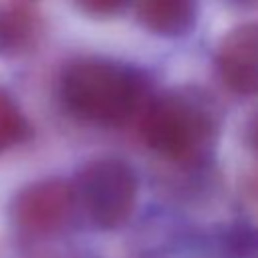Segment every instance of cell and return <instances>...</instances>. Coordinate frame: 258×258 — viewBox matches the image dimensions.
Returning <instances> with one entry per match:
<instances>
[{
	"mask_svg": "<svg viewBox=\"0 0 258 258\" xmlns=\"http://www.w3.org/2000/svg\"><path fill=\"white\" fill-rule=\"evenodd\" d=\"M224 113L212 93L198 85H175L151 93L139 115L141 137L149 149L179 165H200L214 153Z\"/></svg>",
	"mask_w": 258,
	"mask_h": 258,
	"instance_id": "obj_1",
	"label": "cell"
},
{
	"mask_svg": "<svg viewBox=\"0 0 258 258\" xmlns=\"http://www.w3.org/2000/svg\"><path fill=\"white\" fill-rule=\"evenodd\" d=\"M151 97L147 75L125 60L77 56L58 75V99L77 121L99 127H123L141 115Z\"/></svg>",
	"mask_w": 258,
	"mask_h": 258,
	"instance_id": "obj_2",
	"label": "cell"
},
{
	"mask_svg": "<svg viewBox=\"0 0 258 258\" xmlns=\"http://www.w3.org/2000/svg\"><path fill=\"white\" fill-rule=\"evenodd\" d=\"M77 210L99 230L125 226L135 210L139 177L121 157H97L87 161L73 181Z\"/></svg>",
	"mask_w": 258,
	"mask_h": 258,
	"instance_id": "obj_3",
	"label": "cell"
},
{
	"mask_svg": "<svg viewBox=\"0 0 258 258\" xmlns=\"http://www.w3.org/2000/svg\"><path fill=\"white\" fill-rule=\"evenodd\" d=\"M75 212L73 181L62 177H44L24 185L12 198L8 210L14 228L32 240H44L64 232Z\"/></svg>",
	"mask_w": 258,
	"mask_h": 258,
	"instance_id": "obj_4",
	"label": "cell"
},
{
	"mask_svg": "<svg viewBox=\"0 0 258 258\" xmlns=\"http://www.w3.org/2000/svg\"><path fill=\"white\" fill-rule=\"evenodd\" d=\"M214 64L226 89L236 95H258V22L230 28L216 46Z\"/></svg>",
	"mask_w": 258,
	"mask_h": 258,
	"instance_id": "obj_5",
	"label": "cell"
},
{
	"mask_svg": "<svg viewBox=\"0 0 258 258\" xmlns=\"http://www.w3.org/2000/svg\"><path fill=\"white\" fill-rule=\"evenodd\" d=\"M44 32V0H0V56L34 50Z\"/></svg>",
	"mask_w": 258,
	"mask_h": 258,
	"instance_id": "obj_6",
	"label": "cell"
},
{
	"mask_svg": "<svg viewBox=\"0 0 258 258\" xmlns=\"http://www.w3.org/2000/svg\"><path fill=\"white\" fill-rule=\"evenodd\" d=\"M139 24L159 38H183L198 22L200 0H133Z\"/></svg>",
	"mask_w": 258,
	"mask_h": 258,
	"instance_id": "obj_7",
	"label": "cell"
},
{
	"mask_svg": "<svg viewBox=\"0 0 258 258\" xmlns=\"http://www.w3.org/2000/svg\"><path fill=\"white\" fill-rule=\"evenodd\" d=\"M30 135L32 125L22 107L4 87H0V153L26 143Z\"/></svg>",
	"mask_w": 258,
	"mask_h": 258,
	"instance_id": "obj_8",
	"label": "cell"
},
{
	"mask_svg": "<svg viewBox=\"0 0 258 258\" xmlns=\"http://www.w3.org/2000/svg\"><path fill=\"white\" fill-rule=\"evenodd\" d=\"M73 4L89 18L109 20L121 16L133 4V0H73Z\"/></svg>",
	"mask_w": 258,
	"mask_h": 258,
	"instance_id": "obj_9",
	"label": "cell"
},
{
	"mask_svg": "<svg viewBox=\"0 0 258 258\" xmlns=\"http://www.w3.org/2000/svg\"><path fill=\"white\" fill-rule=\"evenodd\" d=\"M244 133H246V143H248V147L258 155V111L248 119Z\"/></svg>",
	"mask_w": 258,
	"mask_h": 258,
	"instance_id": "obj_10",
	"label": "cell"
},
{
	"mask_svg": "<svg viewBox=\"0 0 258 258\" xmlns=\"http://www.w3.org/2000/svg\"><path fill=\"white\" fill-rule=\"evenodd\" d=\"M236 6H252V4H258V0H228Z\"/></svg>",
	"mask_w": 258,
	"mask_h": 258,
	"instance_id": "obj_11",
	"label": "cell"
}]
</instances>
